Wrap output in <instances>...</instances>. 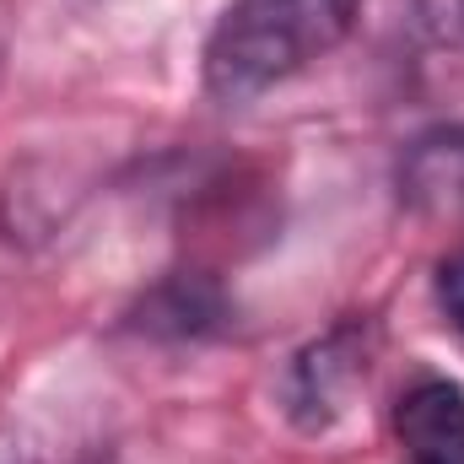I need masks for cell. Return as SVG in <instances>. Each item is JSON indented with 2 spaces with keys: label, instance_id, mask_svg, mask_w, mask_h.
<instances>
[{
  "label": "cell",
  "instance_id": "obj_1",
  "mask_svg": "<svg viewBox=\"0 0 464 464\" xmlns=\"http://www.w3.org/2000/svg\"><path fill=\"white\" fill-rule=\"evenodd\" d=\"M362 16V0H227L217 16L200 82L217 103H254L335 54Z\"/></svg>",
  "mask_w": 464,
  "mask_h": 464
},
{
  "label": "cell",
  "instance_id": "obj_2",
  "mask_svg": "<svg viewBox=\"0 0 464 464\" xmlns=\"http://www.w3.org/2000/svg\"><path fill=\"white\" fill-rule=\"evenodd\" d=\"M378 356V324L372 319H341L330 324L319 341L292 356L286 378H281V405L303 432H330L341 416L351 411V400L367 389Z\"/></svg>",
  "mask_w": 464,
  "mask_h": 464
},
{
  "label": "cell",
  "instance_id": "obj_3",
  "mask_svg": "<svg viewBox=\"0 0 464 464\" xmlns=\"http://www.w3.org/2000/svg\"><path fill=\"white\" fill-rule=\"evenodd\" d=\"M124 330L146 341H173V346L217 341L232 330V297L211 270H173L151 292H140V303L124 314Z\"/></svg>",
  "mask_w": 464,
  "mask_h": 464
},
{
  "label": "cell",
  "instance_id": "obj_4",
  "mask_svg": "<svg viewBox=\"0 0 464 464\" xmlns=\"http://www.w3.org/2000/svg\"><path fill=\"white\" fill-rule=\"evenodd\" d=\"M394 438L405 464H464V389L443 372L411 378L394 400Z\"/></svg>",
  "mask_w": 464,
  "mask_h": 464
},
{
  "label": "cell",
  "instance_id": "obj_5",
  "mask_svg": "<svg viewBox=\"0 0 464 464\" xmlns=\"http://www.w3.org/2000/svg\"><path fill=\"white\" fill-rule=\"evenodd\" d=\"M400 195L427 217H464V124H443L411 140L400 162Z\"/></svg>",
  "mask_w": 464,
  "mask_h": 464
},
{
  "label": "cell",
  "instance_id": "obj_6",
  "mask_svg": "<svg viewBox=\"0 0 464 464\" xmlns=\"http://www.w3.org/2000/svg\"><path fill=\"white\" fill-rule=\"evenodd\" d=\"M432 297H438V314L449 319V330L464 335V243L438 259V270H432Z\"/></svg>",
  "mask_w": 464,
  "mask_h": 464
},
{
  "label": "cell",
  "instance_id": "obj_7",
  "mask_svg": "<svg viewBox=\"0 0 464 464\" xmlns=\"http://www.w3.org/2000/svg\"><path fill=\"white\" fill-rule=\"evenodd\" d=\"M0 464H38V443L16 421H0Z\"/></svg>",
  "mask_w": 464,
  "mask_h": 464
},
{
  "label": "cell",
  "instance_id": "obj_8",
  "mask_svg": "<svg viewBox=\"0 0 464 464\" xmlns=\"http://www.w3.org/2000/svg\"><path fill=\"white\" fill-rule=\"evenodd\" d=\"M5 65H11V11L0 0V82H5Z\"/></svg>",
  "mask_w": 464,
  "mask_h": 464
},
{
  "label": "cell",
  "instance_id": "obj_9",
  "mask_svg": "<svg viewBox=\"0 0 464 464\" xmlns=\"http://www.w3.org/2000/svg\"><path fill=\"white\" fill-rule=\"evenodd\" d=\"M82 464H124L119 454H92V459H82Z\"/></svg>",
  "mask_w": 464,
  "mask_h": 464
}]
</instances>
